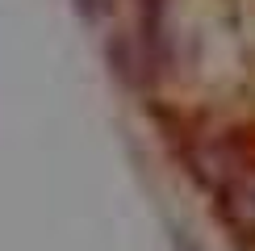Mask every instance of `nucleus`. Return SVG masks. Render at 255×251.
I'll return each mask as SVG.
<instances>
[{
    "label": "nucleus",
    "instance_id": "f257e3e1",
    "mask_svg": "<svg viewBox=\"0 0 255 251\" xmlns=\"http://www.w3.org/2000/svg\"><path fill=\"white\" fill-rule=\"evenodd\" d=\"M80 8H84V17H97V13H105V0H80Z\"/></svg>",
    "mask_w": 255,
    "mask_h": 251
}]
</instances>
